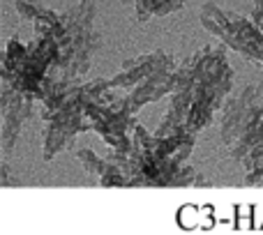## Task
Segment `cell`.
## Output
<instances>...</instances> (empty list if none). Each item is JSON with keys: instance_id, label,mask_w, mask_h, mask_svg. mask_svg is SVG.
<instances>
[{"instance_id": "1", "label": "cell", "mask_w": 263, "mask_h": 235, "mask_svg": "<svg viewBox=\"0 0 263 235\" xmlns=\"http://www.w3.org/2000/svg\"><path fill=\"white\" fill-rule=\"evenodd\" d=\"M231 86L233 69L229 67L222 46H205L196 51L176 69L171 106L157 127V134L185 131L196 136L222 113Z\"/></svg>"}, {"instance_id": "2", "label": "cell", "mask_w": 263, "mask_h": 235, "mask_svg": "<svg viewBox=\"0 0 263 235\" xmlns=\"http://www.w3.org/2000/svg\"><path fill=\"white\" fill-rule=\"evenodd\" d=\"M194 134L171 131L150 134L136 122L132 131V145L125 154L111 159L123 168L129 187H180L194 182V171L185 166L194 148Z\"/></svg>"}, {"instance_id": "3", "label": "cell", "mask_w": 263, "mask_h": 235, "mask_svg": "<svg viewBox=\"0 0 263 235\" xmlns=\"http://www.w3.org/2000/svg\"><path fill=\"white\" fill-rule=\"evenodd\" d=\"M219 136L229 157L245 175L263 168V83H252L227 102L219 113Z\"/></svg>"}, {"instance_id": "4", "label": "cell", "mask_w": 263, "mask_h": 235, "mask_svg": "<svg viewBox=\"0 0 263 235\" xmlns=\"http://www.w3.org/2000/svg\"><path fill=\"white\" fill-rule=\"evenodd\" d=\"M42 120H44V159H53L79 134L90 131L92 125L83 106V83L51 72L40 97Z\"/></svg>"}, {"instance_id": "5", "label": "cell", "mask_w": 263, "mask_h": 235, "mask_svg": "<svg viewBox=\"0 0 263 235\" xmlns=\"http://www.w3.org/2000/svg\"><path fill=\"white\" fill-rule=\"evenodd\" d=\"M176 69L178 67L171 55H166L164 51H153L134 60H125L123 69L116 76L104 79V83L109 90L123 97L125 104L136 113L141 106L171 95L176 83Z\"/></svg>"}, {"instance_id": "6", "label": "cell", "mask_w": 263, "mask_h": 235, "mask_svg": "<svg viewBox=\"0 0 263 235\" xmlns=\"http://www.w3.org/2000/svg\"><path fill=\"white\" fill-rule=\"evenodd\" d=\"M95 0H79L63 14V35L58 42L55 74L81 79L90 69L92 55L100 49V35L95 32Z\"/></svg>"}, {"instance_id": "7", "label": "cell", "mask_w": 263, "mask_h": 235, "mask_svg": "<svg viewBox=\"0 0 263 235\" xmlns=\"http://www.w3.org/2000/svg\"><path fill=\"white\" fill-rule=\"evenodd\" d=\"M83 106L92 129L102 136L114 154H125L132 145L136 118L120 95L109 90L104 79L83 83Z\"/></svg>"}, {"instance_id": "8", "label": "cell", "mask_w": 263, "mask_h": 235, "mask_svg": "<svg viewBox=\"0 0 263 235\" xmlns=\"http://www.w3.org/2000/svg\"><path fill=\"white\" fill-rule=\"evenodd\" d=\"M51 72H53L51 58L37 42L23 44L16 37L7 42L3 51V67H0V79L5 86L40 102L44 83Z\"/></svg>"}, {"instance_id": "9", "label": "cell", "mask_w": 263, "mask_h": 235, "mask_svg": "<svg viewBox=\"0 0 263 235\" xmlns=\"http://www.w3.org/2000/svg\"><path fill=\"white\" fill-rule=\"evenodd\" d=\"M201 23L233 51L263 65V32L252 18H242L215 3H205L201 7Z\"/></svg>"}, {"instance_id": "10", "label": "cell", "mask_w": 263, "mask_h": 235, "mask_svg": "<svg viewBox=\"0 0 263 235\" xmlns=\"http://www.w3.org/2000/svg\"><path fill=\"white\" fill-rule=\"evenodd\" d=\"M35 104L37 102L32 97L23 95V92L3 83V90H0V113H3V154L5 157H9V152L14 150L23 122L30 118Z\"/></svg>"}, {"instance_id": "11", "label": "cell", "mask_w": 263, "mask_h": 235, "mask_svg": "<svg viewBox=\"0 0 263 235\" xmlns=\"http://www.w3.org/2000/svg\"><path fill=\"white\" fill-rule=\"evenodd\" d=\"M77 157L81 159L86 171L97 178V182H100L102 187H129L127 175H125L123 168H120L111 157L102 159V157H97L92 150H86V148L79 150Z\"/></svg>"}, {"instance_id": "12", "label": "cell", "mask_w": 263, "mask_h": 235, "mask_svg": "<svg viewBox=\"0 0 263 235\" xmlns=\"http://www.w3.org/2000/svg\"><path fill=\"white\" fill-rule=\"evenodd\" d=\"M125 3L134 5V12L139 21H148L150 16H164V14L176 12L187 0H125Z\"/></svg>"}, {"instance_id": "13", "label": "cell", "mask_w": 263, "mask_h": 235, "mask_svg": "<svg viewBox=\"0 0 263 235\" xmlns=\"http://www.w3.org/2000/svg\"><path fill=\"white\" fill-rule=\"evenodd\" d=\"M252 21L261 28L263 32V0H254V9H252Z\"/></svg>"}, {"instance_id": "14", "label": "cell", "mask_w": 263, "mask_h": 235, "mask_svg": "<svg viewBox=\"0 0 263 235\" xmlns=\"http://www.w3.org/2000/svg\"><path fill=\"white\" fill-rule=\"evenodd\" d=\"M245 185H252V187H263V168L256 173H252V175H245Z\"/></svg>"}]
</instances>
